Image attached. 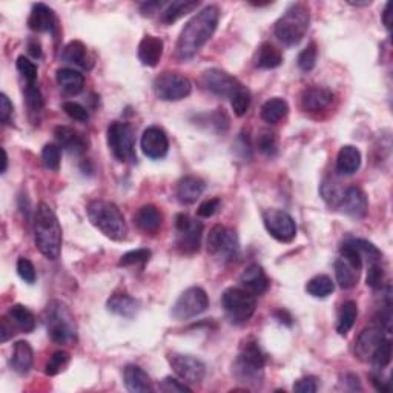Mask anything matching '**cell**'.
Listing matches in <instances>:
<instances>
[{"label":"cell","mask_w":393,"mask_h":393,"mask_svg":"<svg viewBox=\"0 0 393 393\" xmlns=\"http://www.w3.org/2000/svg\"><path fill=\"white\" fill-rule=\"evenodd\" d=\"M382 23L386 28L390 31L392 28V4L387 2L386 6H384V11H382Z\"/></svg>","instance_id":"be15d7a7"},{"label":"cell","mask_w":393,"mask_h":393,"mask_svg":"<svg viewBox=\"0 0 393 393\" xmlns=\"http://www.w3.org/2000/svg\"><path fill=\"white\" fill-rule=\"evenodd\" d=\"M91 225L102 232L105 237L114 241H122L127 237V223L123 213L111 201L94 200L86 208Z\"/></svg>","instance_id":"277c9868"},{"label":"cell","mask_w":393,"mask_h":393,"mask_svg":"<svg viewBox=\"0 0 393 393\" xmlns=\"http://www.w3.org/2000/svg\"><path fill=\"white\" fill-rule=\"evenodd\" d=\"M361 269H363L361 255L349 243V241H346L341 247V251H339V258L335 262V276L339 288L344 291L355 288V286L358 284Z\"/></svg>","instance_id":"ba28073f"},{"label":"cell","mask_w":393,"mask_h":393,"mask_svg":"<svg viewBox=\"0 0 393 393\" xmlns=\"http://www.w3.org/2000/svg\"><path fill=\"white\" fill-rule=\"evenodd\" d=\"M177 246L186 254H194L200 249L203 235V223L192 218L187 213H178L175 217Z\"/></svg>","instance_id":"4fadbf2b"},{"label":"cell","mask_w":393,"mask_h":393,"mask_svg":"<svg viewBox=\"0 0 393 393\" xmlns=\"http://www.w3.org/2000/svg\"><path fill=\"white\" fill-rule=\"evenodd\" d=\"M69 360H71V356L68 352H65V351L56 352L51 356L47 365H45V373H47L48 377H56V375H59L60 372H64L66 369Z\"/></svg>","instance_id":"ee69618b"},{"label":"cell","mask_w":393,"mask_h":393,"mask_svg":"<svg viewBox=\"0 0 393 393\" xmlns=\"http://www.w3.org/2000/svg\"><path fill=\"white\" fill-rule=\"evenodd\" d=\"M28 26L33 31L54 34L57 30L56 13L45 4H35L33 6L31 14H30Z\"/></svg>","instance_id":"ffe728a7"},{"label":"cell","mask_w":393,"mask_h":393,"mask_svg":"<svg viewBox=\"0 0 393 393\" xmlns=\"http://www.w3.org/2000/svg\"><path fill=\"white\" fill-rule=\"evenodd\" d=\"M263 223L271 237L281 243H291L297 237V225L288 212L280 209H269L263 213Z\"/></svg>","instance_id":"9a60e30c"},{"label":"cell","mask_w":393,"mask_h":393,"mask_svg":"<svg viewBox=\"0 0 393 393\" xmlns=\"http://www.w3.org/2000/svg\"><path fill=\"white\" fill-rule=\"evenodd\" d=\"M17 274H19L20 278L28 284H34L35 278H37L34 264L28 260V258H23V257L19 258V262H17Z\"/></svg>","instance_id":"816d5d0a"},{"label":"cell","mask_w":393,"mask_h":393,"mask_svg":"<svg viewBox=\"0 0 393 393\" xmlns=\"http://www.w3.org/2000/svg\"><path fill=\"white\" fill-rule=\"evenodd\" d=\"M201 85L204 86V89H208L209 93L218 97H230L237 91L241 83L234 76L226 73V71L220 68H211L203 73Z\"/></svg>","instance_id":"2e32d148"},{"label":"cell","mask_w":393,"mask_h":393,"mask_svg":"<svg viewBox=\"0 0 393 393\" xmlns=\"http://www.w3.org/2000/svg\"><path fill=\"white\" fill-rule=\"evenodd\" d=\"M266 356L255 339H246L241 344L237 361L234 364L235 377L243 382L258 384L263 380Z\"/></svg>","instance_id":"8992f818"},{"label":"cell","mask_w":393,"mask_h":393,"mask_svg":"<svg viewBox=\"0 0 393 393\" xmlns=\"http://www.w3.org/2000/svg\"><path fill=\"white\" fill-rule=\"evenodd\" d=\"M334 291L335 284L327 275H317L306 284V292L314 298H326L329 295H332Z\"/></svg>","instance_id":"f35d334b"},{"label":"cell","mask_w":393,"mask_h":393,"mask_svg":"<svg viewBox=\"0 0 393 393\" xmlns=\"http://www.w3.org/2000/svg\"><path fill=\"white\" fill-rule=\"evenodd\" d=\"M13 103L6 94H0V122L4 124L10 123L11 115H13Z\"/></svg>","instance_id":"6f0895ef"},{"label":"cell","mask_w":393,"mask_h":393,"mask_svg":"<svg viewBox=\"0 0 393 393\" xmlns=\"http://www.w3.org/2000/svg\"><path fill=\"white\" fill-rule=\"evenodd\" d=\"M251 93H249V89L243 85H240L237 91L230 95L232 110H234V114L237 117H243V115L247 114L249 108H251Z\"/></svg>","instance_id":"60d3db41"},{"label":"cell","mask_w":393,"mask_h":393,"mask_svg":"<svg viewBox=\"0 0 393 393\" xmlns=\"http://www.w3.org/2000/svg\"><path fill=\"white\" fill-rule=\"evenodd\" d=\"M2 156H4V160H2V174L6 172V166H8V154H6V151L2 148Z\"/></svg>","instance_id":"03108f58"},{"label":"cell","mask_w":393,"mask_h":393,"mask_svg":"<svg viewBox=\"0 0 393 393\" xmlns=\"http://www.w3.org/2000/svg\"><path fill=\"white\" fill-rule=\"evenodd\" d=\"M372 384L375 386V389H377L378 392H382V393H387L390 390V386H389V382L387 381H382L381 380V375H375L372 373Z\"/></svg>","instance_id":"91938a15"},{"label":"cell","mask_w":393,"mask_h":393,"mask_svg":"<svg viewBox=\"0 0 393 393\" xmlns=\"http://www.w3.org/2000/svg\"><path fill=\"white\" fill-rule=\"evenodd\" d=\"M384 339V330L373 324L370 327H365L358 335L355 341V356L363 363H370L375 351Z\"/></svg>","instance_id":"ac0fdd59"},{"label":"cell","mask_w":393,"mask_h":393,"mask_svg":"<svg viewBox=\"0 0 393 393\" xmlns=\"http://www.w3.org/2000/svg\"><path fill=\"white\" fill-rule=\"evenodd\" d=\"M220 204H221L220 199H209V200L203 201L200 204L196 213H199V216L203 217V218H209V217H212L213 213H216L220 209Z\"/></svg>","instance_id":"9f6ffc18"},{"label":"cell","mask_w":393,"mask_h":393,"mask_svg":"<svg viewBox=\"0 0 393 393\" xmlns=\"http://www.w3.org/2000/svg\"><path fill=\"white\" fill-rule=\"evenodd\" d=\"M200 6L199 0H177V2L168 4L165 10L160 14V20L165 25H172L174 22L180 20L186 14L192 13Z\"/></svg>","instance_id":"836d02e7"},{"label":"cell","mask_w":393,"mask_h":393,"mask_svg":"<svg viewBox=\"0 0 393 393\" xmlns=\"http://www.w3.org/2000/svg\"><path fill=\"white\" fill-rule=\"evenodd\" d=\"M240 283L243 286L245 291L249 293H252L254 297H260L267 289H269V278L264 272L262 266L258 264H251L246 267L245 272L240 276Z\"/></svg>","instance_id":"44dd1931"},{"label":"cell","mask_w":393,"mask_h":393,"mask_svg":"<svg viewBox=\"0 0 393 393\" xmlns=\"http://www.w3.org/2000/svg\"><path fill=\"white\" fill-rule=\"evenodd\" d=\"M334 102V93L321 86H310L301 95V108L306 112H319Z\"/></svg>","instance_id":"7402d4cb"},{"label":"cell","mask_w":393,"mask_h":393,"mask_svg":"<svg viewBox=\"0 0 393 393\" xmlns=\"http://www.w3.org/2000/svg\"><path fill=\"white\" fill-rule=\"evenodd\" d=\"M240 251L238 237L234 229L226 226L216 225L208 237V252L213 257L220 258L221 262L235 260Z\"/></svg>","instance_id":"7c38bea8"},{"label":"cell","mask_w":393,"mask_h":393,"mask_svg":"<svg viewBox=\"0 0 393 393\" xmlns=\"http://www.w3.org/2000/svg\"><path fill=\"white\" fill-rule=\"evenodd\" d=\"M25 100L31 114H39L43 110V97L37 85H26Z\"/></svg>","instance_id":"7dc6e473"},{"label":"cell","mask_w":393,"mask_h":393,"mask_svg":"<svg viewBox=\"0 0 393 393\" xmlns=\"http://www.w3.org/2000/svg\"><path fill=\"white\" fill-rule=\"evenodd\" d=\"M168 361L178 378L186 384H200L206 377V364L192 355L174 352L168 355Z\"/></svg>","instance_id":"5bb4252c"},{"label":"cell","mask_w":393,"mask_h":393,"mask_svg":"<svg viewBox=\"0 0 393 393\" xmlns=\"http://www.w3.org/2000/svg\"><path fill=\"white\" fill-rule=\"evenodd\" d=\"M42 162L45 168L49 171H59L60 162H61V151L60 146L54 145V143H48L42 149Z\"/></svg>","instance_id":"7bdbcfd3"},{"label":"cell","mask_w":393,"mask_h":393,"mask_svg":"<svg viewBox=\"0 0 393 393\" xmlns=\"http://www.w3.org/2000/svg\"><path fill=\"white\" fill-rule=\"evenodd\" d=\"M61 59H64L66 64H73L83 69H91L94 65V59L89 56L85 43L80 40L69 42L64 48V51H61Z\"/></svg>","instance_id":"f1b7e54d"},{"label":"cell","mask_w":393,"mask_h":393,"mask_svg":"<svg viewBox=\"0 0 393 393\" xmlns=\"http://www.w3.org/2000/svg\"><path fill=\"white\" fill-rule=\"evenodd\" d=\"M34 240L42 255L48 260H57L61 252V228L47 203H40L34 213Z\"/></svg>","instance_id":"7a4b0ae2"},{"label":"cell","mask_w":393,"mask_h":393,"mask_svg":"<svg viewBox=\"0 0 393 393\" xmlns=\"http://www.w3.org/2000/svg\"><path fill=\"white\" fill-rule=\"evenodd\" d=\"M33 361H34V352L31 344L28 341H17L14 344L13 355H11L13 370L19 375H26L33 368Z\"/></svg>","instance_id":"d6a6232c"},{"label":"cell","mask_w":393,"mask_h":393,"mask_svg":"<svg viewBox=\"0 0 393 393\" xmlns=\"http://www.w3.org/2000/svg\"><path fill=\"white\" fill-rule=\"evenodd\" d=\"M106 307H108V310L112 312L114 315L131 319L139 314L140 305L136 298L131 297V295L120 292L111 295V298L106 303Z\"/></svg>","instance_id":"83f0119b"},{"label":"cell","mask_w":393,"mask_h":393,"mask_svg":"<svg viewBox=\"0 0 393 393\" xmlns=\"http://www.w3.org/2000/svg\"><path fill=\"white\" fill-rule=\"evenodd\" d=\"M392 361V341L390 339H382V343L378 346V349L375 351L370 363L377 370L386 369Z\"/></svg>","instance_id":"b9f144b4"},{"label":"cell","mask_w":393,"mask_h":393,"mask_svg":"<svg viewBox=\"0 0 393 393\" xmlns=\"http://www.w3.org/2000/svg\"><path fill=\"white\" fill-rule=\"evenodd\" d=\"M162 6H163L162 2H148V4H143L140 10L143 16H151L156 13L157 8H162Z\"/></svg>","instance_id":"94428289"},{"label":"cell","mask_w":393,"mask_h":393,"mask_svg":"<svg viewBox=\"0 0 393 393\" xmlns=\"http://www.w3.org/2000/svg\"><path fill=\"white\" fill-rule=\"evenodd\" d=\"M338 209H341L346 216H349L355 220H363L369 212L368 195H365V192L358 186L346 187L344 196Z\"/></svg>","instance_id":"d6986e66"},{"label":"cell","mask_w":393,"mask_h":393,"mask_svg":"<svg viewBox=\"0 0 393 393\" xmlns=\"http://www.w3.org/2000/svg\"><path fill=\"white\" fill-rule=\"evenodd\" d=\"M28 52H30V54L34 59H40L42 57V47H40V43L35 40V39H31L28 42Z\"/></svg>","instance_id":"6125c7cd"},{"label":"cell","mask_w":393,"mask_h":393,"mask_svg":"<svg viewBox=\"0 0 393 393\" xmlns=\"http://www.w3.org/2000/svg\"><path fill=\"white\" fill-rule=\"evenodd\" d=\"M153 257V252L149 249H136V251L127 252L119 262V266H136V264H145L151 260Z\"/></svg>","instance_id":"c3c4849f"},{"label":"cell","mask_w":393,"mask_h":393,"mask_svg":"<svg viewBox=\"0 0 393 393\" xmlns=\"http://www.w3.org/2000/svg\"><path fill=\"white\" fill-rule=\"evenodd\" d=\"M384 269L380 263H373L369 264V271H368V278H365V283H368L369 288H372L373 291H380L384 284Z\"/></svg>","instance_id":"f907efd6"},{"label":"cell","mask_w":393,"mask_h":393,"mask_svg":"<svg viewBox=\"0 0 393 393\" xmlns=\"http://www.w3.org/2000/svg\"><path fill=\"white\" fill-rule=\"evenodd\" d=\"M64 111H65V114L68 115V117H71V119L76 120V122L85 123V122L89 120V112L80 103L65 102L64 103Z\"/></svg>","instance_id":"f5cc1de1"},{"label":"cell","mask_w":393,"mask_h":393,"mask_svg":"<svg viewBox=\"0 0 393 393\" xmlns=\"http://www.w3.org/2000/svg\"><path fill=\"white\" fill-rule=\"evenodd\" d=\"M160 389H162L163 392H168V393H174V392H191L192 389L187 386L186 382L183 381H178L177 378H172V377H166L162 384H160Z\"/></svg>","instance_id":"11a10c76"},{"label":"cell","mask_w":393,"mask_h":393,"mask_svg":"<svg viewBox=\"0 0 393 393\" xmlns=\"http://www.w3.org/2000/svg\"><path fill=\"white\" fill-rule=\"evenodd\" d=\"M344 192H346V187H343L341 183L334 180V178H327V180H324L319 187L321 196H323V200L330 208H339Z\"/></svg>","instance_id":"74e56055"},{"label":"cell","mask_w":393,"mask_h":393,"mask_svg":"<svg viewBox=\"0 0 393 393\" xmlns=\"http://www.w3.org/2000/svg\"><path fill=\"white\" fill-rule=\"evenodd\" d=\"M10 324L14 330H19L20 334H31L35 327V317L33 312L22 305H14L8 310L6 315Z\"/></svg>","instance_id":"1f68e13d"},{"label":"cell","mask_w":393,"mask_h":393,"mask_svg":"<svg viewBox=\"0 0 393 393\" xmlns=\"http://www.w3.org/2000/svg\"><path fill=\"white\" fill-rule=\"evenodd\" d=\"M361 166V153L358 148L346 145L339 149L336 157V172L341 175H353Z\"/></svg>","instance_id":"f546056e"},{"label":"cell","mask_w":393,"mask_h":393,"mask_svg":"<svg viewBox=\"0 0 393 393\" xmlns=\"http://www.w3.org/2000/svg\"><path fill=\"white\" fill-rule=\"evenodd\" d=\"M140 148L148 158L160 160L166 157L169 151V140L166 132L158 127H151L145 129L140 139Z\"/></svg>","instance_id":"e0dca14e"},{"label":"cell","mask_w":393,"mask_h":393,"mask_svg":"<svg viewBox=\"0 0 393 393\" xmlns=\"http://www.w3.org/2000/svg\"><path fill=\"white\" fill-rule=\"evenodd\" d=\"M204 187H206V184H204L201 178L194 175L184 177L177 183V199L182 204H194L204 192Z\"/></svg>","instance_id":"484cf974"},{"label":"cell","mask_w":393,"mask_h":393,"mask_svg":"<svg viewBox=\"0 0 393 393\" xmlns=\"http://www.w3.org/2000/svg\"><path fill=\"white\" fill-rule=\"evenodd\" d=\"M317 390H318V378L315 377L300 378L293 384V392H298V393H315Z\"/></svg>","instance_id":"db71d44e"},{"label":"cell","mask_w":393,"mask_h":393,"mask_svg":"<svg viewBox=\"0 0 393 393\" xmlns=\"http://www.w3.org/2000/svg\"><path fill=\"white\" fill-rule=\"evenodd\" d=\"M124 386L132 393H146L153 390V381L149 375L136 364H129L123 372Z\"/></svg>","instance_id":"4316f807"},{"label":"cell","mask_w":393,"mask_h":393,"mask_svg":"<svg viewBox=\"0 0 393 393\" xmlns=\"http://www.w3.org/2000/svg\"><path fill=\"white\" fill-rule=\"evenodd\" d=\"M162 212H160L154 204H145L141 206L136 216H134V223H136L137 228L145 232V234H151L154 235L162 228Z\"/></svg>","instance_id":"d4e9b609"},{"label":"cell","mask_w":393,"mask_h":393,"mask_svg":"<svg viewBox=\"0 0 393 393\" xmlns=\"http://www.w3.org/2000/svg\"><path fill=\"white\" fill-rule=\"evenodd\" d=\"M45 323L51 339L61 346H71L77 341V323L74 314L66 303L52 300L45 310Z\"/></svg>","instance_id":"3957f363"},{"label":"cell","mask_w":393,"mask_h":393,"mask_svg":"<svg viewBox=\"0 0 393 393\" xmlns=\"http://www.w3.org/2000/svg\"><path fill=\"white\" fill-rule=\"evenodd\" d=\"M106 137H108L110 151L120 163L136 162V132H134L131 124L112 122L110 124Z\"/></svg>","instance_id":"52a82bcc"},{"label":"cell","mask_w":393,"mask_h":393,"mask_svg":"<svg viewBox=\"0 0 393 393\" xmlns=\"http://www.w3.org/2000/svg\"><path fill=\"white\" fill-rule=\"evenodd\" d=\"M16 66L26 85H37V66H35L34 61L26 59L25 56H20L16 61Z\"/></svg>","instance_id":"bcb514c9"},{"label":"cell","mask_w":393,"mask_h":393,"mask_svg":"<svg viewBox=\"0 0 393 393\" xmlns=\"http://www.w3.org/2000/svg\"><path fill=\"white\" fill-rule=\"evenodd\" d=\"M57 85L68 95H77L83 91L85 76L73 68H61L56 74Z\"/></svg>","instance_id":"4dcf8cb0"},{"label":"cell","mask_w":393,"mask_h":393,"mask_svg":"<svg viewBox=\"0 0 393 393\" xmlns=\"http://www.w3.org/2000/svg\"><path fill=\"white\" fill-rule=\"evenodd\" d=\"M283 64V54L281 51L275 47V45L266 42L263 43L257 52L255 65L260 69H274L278 68Z\"/></svg>","instance_id":"e575fe53"},{"label":"cell","mask_w":393,"mask_h":393,"mask_svg":"<svg viewBox=\"0 0 393 393\" xmlns=\"http://www.w3.org/2000/svg\"><path fill=\"white\" fill-rule=\"evenodd\" d=\"M218 19L220 10L216 5H209L196 13L180 33L175 45V57L182 61L192 59L216 33Z\"/></svg>","instance_id":"6da1fadb"},{"label":"cell","mask_w":393,"mask_h":393,"mask_svg":"<svg viewBox=\"0 0 393 393\" xmlns=\"http://www.w3.org/2000/svg\"><path fill=\"white\" fill-rule=\"evenodd\" d=\"M165 45L163 40L156 35H145L139 45V59L145 66L154 68L162 60Z\"/></svg>","instance_id":"cb8c5ba5"},{"label":"cell","mask_w":393,"mask_h":393,"mask_svg":"<svg viewBox=\"0 0 393 393\" xmlns=\"http://www.w3.org/2000/svg\"><path fill=\"white\" fill-rule=\"evenodd\" d=\"M221 307L234 323H245L255 314L257 301L252 293L240 288H229L221 295Z\"/></svg>","instance_id":"9c48e42d"},{"label":"cell","mask_w":393,"mask_h":393,"mask_svg":"<svg viewBox=\"0 0 393 393\" xmlns=\"http://www.w3.org/2000/svg\"><path fill=\"white\" fill-rule=\"evenodd\" d=\"M317 59H318V48H317V43L312 42L309 43L307 47L300 52L298 56V68L301 71H305V73H309L315 68L317 65Z\"/></svg>","instance_id":"f6af8a7d"},{"label":"cell","mask_w":393,"mask_h":393,"mask_svg":"<svg viewBox=\"0 0 393 393\" xmlns=\"http://www.w3.org/2000/svg\"><path fill=\"white\" fill-rule=\"evenodd\" d=\"M310 14L306 5L293 4L275 23V35L286 47L298 45L309 30Z\"/></svg>","instance_id":"5b68a950"},{"label":"cell","mask_w":393,"mask_h":393,"mask_svg":"<svg viewBox=\"0 0 393 393\" xmlns=\"http://www.w3.org/2000/svg\"><path fill=\"white\" fill-rule=\"evenodd\" d=\"M209 307V298L204 289L194 286L186 289L180 297L177 298L171 309V317L177 321H186L201 315Z\"/></svg>","instance_id":"8fae6325"},{"label":"cell","mask_w":393,"mask_h":393,"mask_svg":"<svg viewBox=\"0 0 393 393\" xmlns=\"http://www.w3.org/2000/svg\"><path fill=\"white\" fill-rule=\"evenodd\" d=\"M349 243L356 249V251H358V254L363 258V262L365 260L368 262V264L380 263L382 260V252L377 246L372 245L370 241L361 240V238H353V240H349Z\"/></svg>","instance_id":"ab89813d"},{"label":"cell","mask_w":393,"mask_h":393,"mask_svg":"<svg viewBox=\"0 0 393 393\" xmlns=\"http://www.w3.org/2000/svg\"><path fill=\"white\" fill-rule=\"evenodd\" d=\"M372 2H349V5H353V6H368V5H370Z\"/></svg>","instance_id":"003e7915"},{"label":"cell","mask_w":393,"mask_h":393,"mask_svg":"<svg viewBox=\"0 0 393 393\" xmlns=\"http://www.w3.org/2000/svg\"><path fill=\"white\" fill-rule=\"evenodd\" d=\"M154 94L163 102L183 100L192 91L191 80L180 73L165 71L154 80Z\"/></svg>","instance_id":"30bf717a"},{"label":"cell","mask_w":393,"mask_h":393,"mask_svg":"<svg viewBox=\"0 0 393 393\" xmlns=\"http://www.w3.org/2000/svg\"><path fill=\"white\" fill-rule=\"evenodd\" d=\"M257 146L267 157H274L276 154V137L271 131H263L257 139Z\"/></svg>","instance_id":"681fc988"},{"label":"cell","mask_w":393,"mask_h":393,"mask_svg":"<svg viewBox=\"0 0 393 393\" xmlns=\"http://www.w3.org/2000/svg\"><path fill=\"white\" fill-rule=\"evenodd\" d=\"M288 112L289 105L284 98L280 97H274L262 106V119L269 124H276L288 115Z\"/></svg>","instance_id":"8d00e7d4"},{"label":"cell","mask_w":393,"mask_h":393,"mask_svg":"<svg viewBox=\"0 0 393 393\" xmlns=\"http://www.w3.org/2000/svg\"><path fill=\"white\" fill-rule=\"evenodd\" d=\"M13 326L10 324V321H8L6 317L2 318V327H0V334H2V343H6L8 339H10L16 332H13Z\"/></svg>","instance_id":"680465c9"},{"label":"cell","mask_w":393,"mask_h":393,"mask_svg":"<svg viewBox=\"0 0 393 393\" xmlns=\"http://www.w3.org/2000/svg\"><path fill=\"white\" fill-rule=\"evenodd\" d=\"M54 137L61 148H65L71 154H82L88 151V140L74 128L57 127L54 129Z\"/></svg>","instance_id":"603a6c76"},{"label":"cell","mask_w":393,"mask_h":393,"mask_svg":"<svg viewBox=\"0 0 393 393\" xmlns=\"http://www.w3.org/2000/svg\"><path fill=\"white\" fill-rule=\"evenodd\" d=\"M356 317H358V306H356V303L352 300L344 301L338 312V319H336L338 335L346 336L347 334H349L351 329L355 324Z\"/></svg>","instance_id":"d590c367"},{"label":"cell","mask_w":393,"mask_h":393,"mask_svg":"<svg viewBox=\"0 0 393 393\" xmlns=\"http://www.w3.org/2000/svg\"><path fill=\"white\" fill-rule=\"evenodd\" d=\"M275 317L278 318L280 323H286L288 326L292 324V317H291L286 310H276V312H275Z\"/></svg>","instance_id":"e7e4bbea"}]
</instances>
